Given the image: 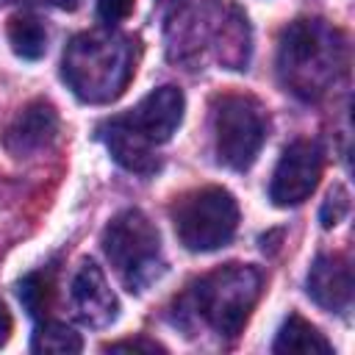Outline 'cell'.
Instances as JSON below:
<instances>
[{
    "label": "cell",
    "instance_id": "cell-22",
    "mask_svg": "<svg viewBox=\"0 0 355 355\" xmlns=\"http://www.w3.org/2000/svg\"><path fill=\"white\" fill-rule=\"evenodd\" d=\"M50 3H53L55 8H61V11H78L83 0H50Z\"/></svg>",
    "mask_w": 355,
    "mask_h": 355
},
{
    "label": "cell",
    "instance_id": "cell-11",
    "mask_svg": "<svg viewBox=\"0 0 355 355\" xmlns=\"http://www.w3.org/2000/svg\"><path fill=\"white\" fill-rule=\"evenodd\" d=\"M58 133V114L47 100H33L17 111L11 125L6 128L3 144L11 155L25 158L44 150Z\"/></svg>",
    "mask_w": 355,
    "mask_h": 355
},
{
    "label": "cell",
    "instance_id": "cell-17",
    "mask_svg": "<svg viewBox=\"0 0 355 355\" xmlns=\"http://www.w3.org/2000/svg\"><path fill=\"white\" fill-rule=\"evenodd\" d=\"M17 294H19L22 305L28 308V313H31V316H42V313L50 308L53 280H50V275H47V272H33V275H28V277L19 283Z\"/></svg>",
    "mask_w": 355,
    "mask_h": 355
},
{
    "label": "cell",
    "instance_id": "cell-2",
    "mask_svg": "<svg viewBox=\"0 0 355 355\" xmlns=\"http://www.w3.org/2000/svg\"><path fill=\"white\" fill-rule=\"evenodd\" d=\"M136 69V42L114 31H86L69 39L61 75L67 86L83 103H111L116 100Z\"/></svg>",
    "mask_w": 355,
    "mask_h": 355
},
{
    "label": "cell",
    "instance_id": "cell-4",
    "mask_svg": "<svg viewBox=\"0 0 355 355\" xmlns=\"http://www.w3.org/2000/svg\"><path fill=\"white\" fill-rule=\"evenodd\" d=\"M175 44L178 58L211 53L225 69H247L252 50L247 14L233 0H208L180 25Z\"/></svg>",
    "mask_w": 355,
    "mask_h": 355
},
{
    "label": "cell",
    "instance_id": "cell-21",
    "mask_svg": "<svg viewBox=\"0 0 355 355\" xmlns=\"http://www.w3.org/2000/svg\"><path fill=\"white\" fill-rule=\"evenodd\" d=\"M8 336H11V313H8V308L0 302V347L8 341Z\"/></svg>",
    "mask_w": 355,
    "mask_h": 355
},
{
    "label": "cell",
    "instance_id": "cell-12",
    "mask_svg": "<svg viewBox=\"0 0 355 355\" xmlns=\"http://www.w3.org/2000/svg\"><path fill=\"white\" fill-rule=\"evenodd\" d=\"M308 297L324 311H347L352 302V266L341 252L319 255L308 272Z\"/></svg>",
    "mask_w": 355,
    "mask_h": 355
},
{
    "label": "cell",
    "instance_id": "cell-16",
    "mask_svg": "<svg viewBox=\"0 0 355 355\" xmlns=\"http://www.w3.org/2000/svg\"><path fill=\"white\" fill-rule=\"evenodd\" d=\"M31 349L33 352H50V355H72V352H80L83 349V341L64 322H44L33 333Z\"/></svg>",
    "mask_w": 355,
    "mask_h": 355
},
{
    "label": "cell",
    "instance_id": "cell-14",
    "mask_svg": "<svg viewBox=\"0 0 355 355\" xmlns=\"http://www.w3.org/2000/svg\"><path fill=\"white\" fill-rule=\"evenodd\" d=\"M272 352H277V355H288V352H300V355H333V344L311 322H305L300 313H291L283 322V327L277 330V338L272 344Z\"/></svg>",
    "mask_w": 355,
    "mask_h": 355
},
{
    "label": "cell",
    "instance_id": "cell-10",
    "mask_svg": "<svg viewBox=\"0 0 355 355\" xmlns=\"http://www.w3.org/2000/svg\"><path fill=\"white\" fill-rule=\"evenodd\" d=\"M69 305L80 324L86 327H108L119 313V300L111 291L103 269L94 261H80L72 286H69Z\"/></svg>",
    "mask_w": 355,
    "mask_h": 355
},
{
    "label": "cell",
    "instance_id": "cell-13",
    "mask_svg": "<svg viewBox=\"0 0 355 355\" xmlns=\"http://www.w3.org/2000/svg\"><path fill=\"white\" fill-rule=\"evenodd\" d=\"M100 136L111 153V158L128 169V172H136L141 178L147 175H155L161 169V161L155 155V147H150L147 141H141L119 116L108 119L103 128H100Z\"/></svg>",
    "mask_w": 355,
    "mask_h": 355
},
{
    "label": "cell",
    "instance_id": "cell-15",
    "mask_svg": "<svg viewBox=\"0 0 355 355\" xmlns=\"http://www.w3.org/2000/svg\"><path fill=\"white\" fill-rule=\"evenodd\" d=\"M8 44L19 58L36 61L47 50V31L36 17L17 14V17L8 19Z\"/></svg>",
    "mask_w": 355,
    "mask_h": 355
},
{
    "label": "cell",
    "instance_id": "cell-6",
    "mask_svg": "<svg viewBox=\"0 0 355 355\" xmlns=\"http://www.w3.org/2000/svg\"><path fill=\"white\" fill-rule=\"evenodd\" d=\"M172 225L180 244L191 252H211L236 236L239 205L236 197L222 186H202L172 205Z\"/></svg>",
    "mask_w": 355,
    "mask_h": 355
},
{
    "label": "cell",
    "instance_id": "cell-8",
    "mask_svg": "<svg viewBox=\"0 0 355 355\" xmlns=\"http://www.w3.org/2000/svg\"><path fill=\"white\" fill-rule=\"evenodd\" d=\"M322 169H324V153L313 139L291 141L272 172L269 200L280 208L305 202L322 178Z\"/></svg>",
    "mask_w": 355,
    "mask_h": 355
},
{
    "label": "cell",
    "instance_id": "cell-7",
    "mask_svg": "<svg viewBox=\"0 0 355 355\" xmlns=\"http://www.w3.org/2000/svg\"><path fill=\"white\" fill-rule=\"evenodd\" d=\"M211 133L216 161L244 172L255 164L266 141V116L252 97L225 94L211 108Z\"/></svg>",
    "mask_w": 355,
    "mask_h": 355
},
{
    "label": "cell",
    "instance_id": "cell-18",
    "mask_svg": "<svg viewBox=\"0 0 355 355\" xmlns=\"http://www.w3.org/2000/svg\"><path fill=\"white\" fill-rule=\"evenodd\" d=\"M349 211V194L344 186H333L327 191V200L319 211V219H322V227H336Z\"/></svg>",
    "mask_w": 355,
    "mask_h": 355
},
{
    "label": "cell",
    "instance_id": "cell-1",
    "mask_svg": "<svg viewBox=\"0 0 355 355\" xmlns=\"http://www.w3.org/2000/svg\"><path fill=\"white\" fill-rule=\"evenodd\" d=\"M347 64L344 36L322 19L291 22L277 44V78L300 100H319Z\"/></svg>",
    "mask_w": 355,
    "mask_h": 355
},
{
    "label": "cell",
    "instance_id": "cell-24",
    "mask_svg": "<svg viewBox=\"0 0 355 355\" xmlns=\"http://www.w3.org/2000/svg\"><path fill=\"white\" fill-rule=\"evenodd\" d=\"M0 3H3V0H0Z\"/></svg>",
    "mask_w": 355,
    "mask_h": 355
},
{
    "label": "cell",
    "instance_id": "cell-5",
    "mask_svg": "<svg viewBox=\"0 0 355 355\" xmlns=\"http://www.w3.org/2000/svg\"><path fill=\"white\" fill-rule=\"evenodd\" d=\"M103 252L128 291H144L164 275L161 236L139 211H119L103 230Z\"/></svg>",
    "mask_w": 355,
    "mask_h": 355
},
{
    "label": "cell",
    "instance_id": "cell-20",
    "mask_svg": "<svg viewBox=\"0 0 355 355\" xmlns=\"http://www.w3.org/2000/svg\"><path fill=\"white\" fill-rule=\"evenodd\" d=\"M105 349H108V352H164V347H161V344L147 341V338H136V341H116V344H108Z\"/></svg>",
    "mask_w": 355,
    "mask_h": 355
},
{
    "label": "cell",
    "instance_id": "cell-23",
    "mask_svg": "<svg viewBox=\"0 0 355 355\" xmlns=\"http://www.w3.org/2000/svg\"><path fill=\"white\" fill-rule=\"evenodd\" d=\"M164 3H166V0H164ZM172 3H175V0H172Z\"/></svg>",
    "mask_w": 355,
    "mask_h": 355
},
{
    "label": "cell",
    "instance_id": "cell-3",
    "mask_svg": "<svg viewBox=\"0 0 355 355\" xmlns=\"http://www.w3.org/2000/svg\"><path fill=\"white\" fill-rule=\"evenodd\" d=\"M263 275L250 263H225L205 277H200L189 294L180 300V316H191L211 327L216 336L236 338L258 297H261Z\"/></svg>",
    "mask_w": 355,
    "mask_h": 355
},
{
    "label": "cell",
    "instance_id": "cell-19",
    "mask_svg": "<svg viewBox=\"0 0 355 355\" xmlns=\"http://www.w3.org/2000/svg\"><path fill=\"white\" fill-rule=\"evenodd\" d=\"M136 0H97V17L105 25H116L130 17Z\"/></svg>",
    "mask_w": 355,
    "mask_h": 355
},
{
    "label": "cell",
    "instance_id": "cell-9",
    "mask_svg": "<svg viewBox=\"0 0 355 355\" xmlns=\"http://www.w3.org/2000/svg\"><path fill=\"white\" fill-rule=\"evenodd\" d=\"M183 111H186V97L178 86H158L150 94H144L139 100L136 108H130L128 114H122L119 119L150 147L166 144L175 130L183 122Z\"/></svg>",
    "mask_w": 355,
    "mask_h": 355
}]
</instances>
